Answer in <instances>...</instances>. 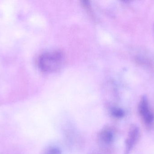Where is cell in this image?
<instances>
[{"label": "cell", "mask_w": 154, "mask_h": 154, "mask_svg": "<svg viewBox=\"0 0 154 154\" xmlns=\"http://www.w3.org/2000/svg\"><path fill=\"white\" fill-rule=\"evenodd\" d=\"M61 152L60 149L55 147H52L48 149L45 154H61Z\"/></svg>", "instance_id": "8992f818"}, {"label": "cell", "mask_w": 154, "mask_h": 154, "mask_svg": "<svg viewBox=\"0 0 154 154\" xmlns=\"http://www.w3.org/2000/svg\"><path fill=\"white\" fill-rule=\"evenodd\" d=\"M112 115L117 118H122L124 116V112L119 108H114L112 110Z\"/></svg>", "instance_id": "5b68a950"}, {"label": "cell", "mask_w": 154, "mask_h": 154, "mask_svg": "<svg viewBox=\"0 0 154 154\" xmlns=\"http://www.w3.org/2000/svg\"><path fill=\"white\" fill-rule=\"evenodd\" d=\"M100 136L102 141L106 143H109L113 140V134L108 130H104L103 131Z\"/></svg>", "instance_id": "277c9868"}, {"label": "cell", "mask_w": 154, "mask_h": 154, "mask_svg": "<svg viewBox=\"0 0 154 154\" xmlns=\"http://www.w3.org/2000/svg\"><path fill=\"white\" fill-rule=\"evenodd\" d=\"M139 112L143 120L146 124H151L153 122L154 115L150 110L149 104L146 98H143L140 101Z\"/></svg>", "instance_id": "7a4b0ae2"}, {"label": "cell", "mask_w": 154, "mask_h": 154, "mask_svg": "<svg viewBox=\"0 0 154 154\" xmlns=\"http://www.w3.org/2000/svg\"><path fill=\"white\" fill-rule=\"evenodd\" d=\"M139 129L137 127H134L130 131L126 142L128 150H130L135 144L139 135Z\"/></svg>", "instance_id": "3957f363"}, {"label": "cell", "mask_w": 154, "mask_h": 154, "mask_svg": "<svg viewBox=\"0 0 154 154\" xmlns=\"http://www.w3.org/2000/svg\"><path fill=\"white\" fill-rule=\"evenodd\" d=\"M64 56L60 52H46L40 57L38 66L44 72H51L57 70L62 65Z\"/></svg>", "instance_id": "6da1fadb"}]
</instances>
